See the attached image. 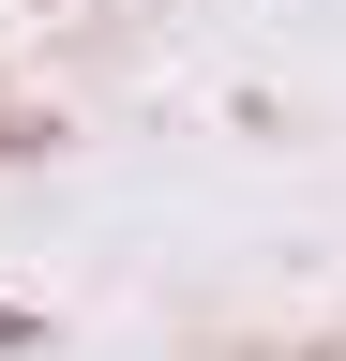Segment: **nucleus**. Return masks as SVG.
Here are the masks:
<instances>
[{
  "label": "nucleus",
  "mask_w": 346,
  "mask_h": 361,
  "mask_svg": "<svg viewBox=\"0 0 346 361\" xmlns=\"http://www.w3.org/2000/svg\"><path fill=\"white\" fill-rule=\"evenodd\" d=\"M0 346H30V316H16V301H0Z\"/></svg>",
  "instance_id": "1"
}]
</instances>
